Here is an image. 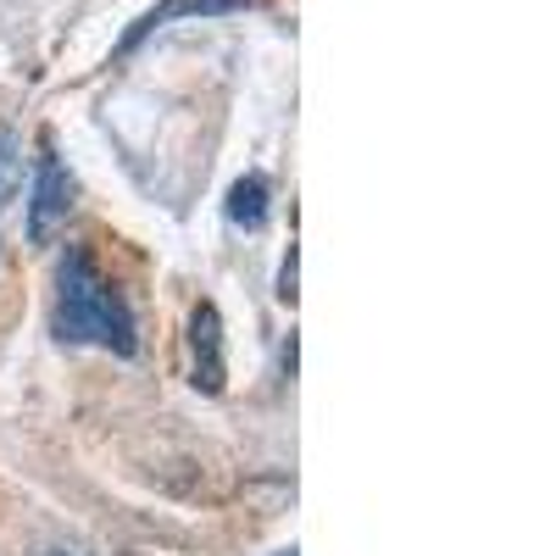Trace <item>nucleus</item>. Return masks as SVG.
<instances>
[{
  "mask_svg": "<svg viewBox=\"0 0 556 556\" xmlns=\"http://www.w3.org/2000/svg\"><path fill=\"white\" fill-rule=\"evenodd\" d=\"M51 329L62 345H101L112 356L139 351V323L123 301V290L101 273V262L89 256V245H67L56 262V312Z\"/></svg>",
  "mask_w": 556,
  "mask_h": 556,
  "instance_id": "obj_1",
  "label": "nucleus"
},
{
  "mask_svg": "<svg viewBox=\"0 0 556 556\" xmlns=\"http://www.w3.org/2000/svg\"><path fill=\"white\" fill-rule=\"evenodd\" d=\"M73 212V173L62 167L56 146L51 139H39V162H34V201H28V235L34 245H45L67 223Z\"/></svg>",
  "mask_w": 556,
  "mask_h": 556,
  "instance_id": "obj_2",
  "label": "nucleus"
},
{
  "mask_svg": "<svg viewBox=\"0 0 556 556\" xmlns=\"http://www.w3.org/2000/svg\"><path fill=\"white\" fill-rule=\"evenodd\" d=\"M190 384L201 395H223L228 367H223V317L212 301H201L190 312Z\"/></svg>",
  "mask_w": 556,
  "mask_h": 556,
  "instance_id": "obj_3",
  "label": "nucleus"
},
{
  "mask_svg": "<svg viewBox=\"0 0 556 556\" xmlns=\"http://www.w3.org/2000/svg\"><path fill=\"white\" fill-rule=\"evenodd\" d=\"M240 7H245V0H162V7H151L146 17L123 34L117 56H128L134 45H146L151 34H162V28H173V23H184V17H223V12H240Z\"/></svg>",
  "mask_w": 556,
  "mask_h": 556,
  "instance_id": "obj_4",
  "label": "nucleus"
},
{
  "mask_svg": "<svg viewBox=\"0 0 556 556\" xmlns=\"http://www.w3.org/2000/svg\"><path fill=\"white\" fill-rule=\"evenodd\" d=\"M267 178L262 173H245L240 184H235V190H228V223H235V228H251V235H256V228L267 223Z\"/></svg>",
  "mask_w": 556,
  "mask_h": 556,
  "instance_id": "obj_5",
  "label": "nucleus"
},
{
  "mask_svg": "<svg viewBox=\"0 0 556 556\" xmlns=\"http://www.w3.org/2000/svg\"><path fill=\"white\" fill-rule=\"evenodd\" d=\"M17 184H23V146H17V134L0 123V206L17 195Z\"/></svg>",
  "mask_w": 556,
  "mask_h": 556,
  "instance_id": "obj_6",
  "label": "nucleus"
},
{
  "mask_svg": "<svg viewBox=\"0 0 556 556\" xmlns=\"http://www.w3.org/2000/svg\"><path fill=\"white\" fill-rule=\"evenodd\" d=\"M278 295H285V301H295V245H290L285 267H278Z\"/></svg>",
  "mask_w": 556,
  "mask_h": 556,
  "instance_id": "obj_7",
  "label": "nucleus"
},
{
  "mask_svg": "<svg viewBox=\"0 0 556 556\" xmlns=\"http://www.w3.org/2000/svg\"><path fill=\"white\" fill-rule=\"evenodd\" d=\"M278 556H295V551H278Z\"/></svg>",
  "mask_w": 556,
  "mask_h": 556,
  "instance_id": "obj_8",
  "label": "nucleus"
}]
</instances>
